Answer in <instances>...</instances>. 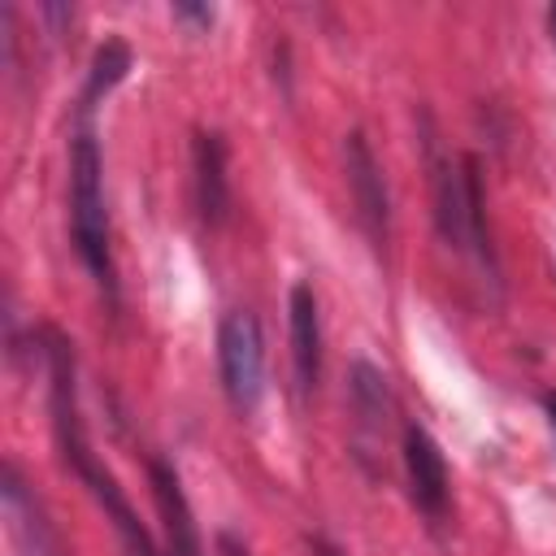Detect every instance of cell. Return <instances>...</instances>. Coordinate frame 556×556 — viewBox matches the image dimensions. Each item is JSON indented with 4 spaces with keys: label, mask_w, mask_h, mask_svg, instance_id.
<instances>
[{
    "label": "cell",
    "mask_w": 556,
    "mask_h": 556,
    "mask_svg": "<svg viewBox=\"0 0 556 556\" xmlns=\"http://www.w3.org/2000/svg\"><path fill=\"white\" fill-rule=\"evenodd\" d=\"M48 339V400H52V430H56V447H61V460L65 469L91 491V500L104 508V517L113 521L126 556H161L156 552V539L148 534V526L139 521V513L130 508L126 491L117 486V478L104 469V460L91 452L87 443V430H83V413H78V391H74V352L70 343L56 334V330H43Z\"/></svg>",
    "instance_id": "cell-1"
},
{
    "label": "cell",
    "mask_w": 556,
    "mask_h": 556,
    "mask_svg": "<svg viewBox=\"0 0 556 556\" xmlns=\"http://www.w3.org/2000/svg\"><path fill=\"white\" fill-rule=\"evenodd\" d=\"M70 235L100 295L117 304V269L109 252V208H104V161L91 126H83L70 143Z\"/></svg>",
    "instance_id": "cell-2"
},
{
    "label": "cell",
    "mask_w": 556,
    "mask_h": 556,
    "mask_svg": "<svg viewBox=\"0 0 556 556\" xmlns=\"http://www.w3.org/2000/svg\"><path fill=\"white\" fill-rule=\"evenodd\" d=\"M430 148V174H434V222L439 235L447 239V248L469 252L495 282V248H491V230H486V208H482V178H478V161L473 156H443L434 148V139H426Z\"/></svg>",
    "instance_id": "cell-3"
},
{
    "label": "cell",
    "mask_w": 556,
    "mask_h": 556,
    "mask_svg": "<svg viewBox=\"0 0 556 556\" xmlns=\"http://www.w3.org/2000/svg\"><path fill=\"white\" fill-rule=\"evenodd\" d=\"M217 374L235 413H252L265 387V343L248 308H230L217 326Z\"/></svg>",
    "instance_id": "cell-4"
},
{
    "label": "cell",
    "mask_w": 556,
    "mask_h": 556,
    "mask_svg": "<svg viewBox=\"0 0 556 556\" xmlns=\"http://www.w3.org/2000/svg\"><path fill=\"white\" fill-rule=\"evenodd\" d=\"M343 169H348V191H352V204H356V217L369 235V243L378 252H387V239H391V195H387V178H382V165L369 148V139L361 130H352L343 139Z\"/></svg>",
    "instance_id": "cell-5"
},
{
    "label": "cell",
    "mask_w": 556,
    "mask_h": 556,
    "mask_svg": "<svg viewBox=\"0 0 556 556\" xmlns=\"http://www.w3.org/2000/svg\"><path fill=\"white\" fill-rule=\"evenodd\" d=\"M404 473H408V495L417 504V513L426 521H443L447 517V504H452V478H447V460H443V447L434 443V434L417 421L404 426Z\"/></svg>",
    "instance_id": "cell-6"
},
{
    "label": "cell",
    "mask_w": 556,
    "mask_h": 556,
    "mask_svg": "<svg viewBox=\"0 0 556 556\" xmlns=\"http://www.w3.org/2000/svg\"><path fill=\"white\" fill-rule=\"evenodd\" d=\"M148 486H152V504H156V517L165 530V556H204L200 552V526L191 517L178 469L169 460L152 456L148 460Z\"/></svg>",
    "instance_id": "cell-7"
},
{
    "label": "cell",
    "mask_w": 556,
    "mask_h": 556,
    "mask_svg": "<svg viewBox=\"0 0 556 556\" xmlns=\"http://www.w3.org/2000/svg\"><path fill=\"white\" fill-rule=\"evenodd\" d=\"M287 326H291V361L300 391H317L321 382V313L308 282H295L287 295Z\"/></svg>",
    "instance_id": "cell-8"
},
{
    "label": "cell",
    "mask_w": 556,
    "mask_h": 556,
    "mask_svg": "<svg viewBox=\"0 0 556 556\" xmlns=\"http://www.w3.org/2000/svg\"><path fill=\"white\" fill-rule=\"evenodd\" d=\"M195 165V208L204 226H222L230 213V182H226V143L217 130H195L191 143Z\"/></svg>",
    "instance_id": "cell-9"
},
{
    "label": "cell",
    "mask_w": 556,
    "mask_h": 556,
    "mask_svg": "<svg viewBox=\"0 0 556 556\" xmlns=\"http://www.w3.org/2000/svg\"><path fill=\"white\" fill-rule=\"evenodd\" d=\"M130 70V52H126V43H117V39H109L96 56H91V74H87V91H83V109H91V100L96 96H104L109 87H117L122 83V74Z\"/></svg>",
    "instance_id": "cell-10"
},
{
    "label": "cell",
    "mask_w": 556,
    "mask_h": 556,
    "mask_svg": "<svg viewBox=\"0 0 556 556\" xmlns=\"http://www.w3.org/2000/svg\"><path fill=\"white\" fill-rule=\"evenodd\" d=\"M352 400H356V413L365 417V421H378L382 413H387V378L369 365V361H356L352 365Z\"/></svg>",
    "instance_id": "cell-11"
},
{
    "label": "cell",
    "mask_w": 556,
    "mask_h": 556,
    "mask_svg": "<svg viewBox=\"0 0 556 556\" xmlns=\"http://www.w3.org/2000/svg\"><path fill=\"white\" fill-rule=\"evenodd\" d=\"M174 13L178 17H191V22H204V26L213 22V9H195V4H174Z\"/></svg>",
    "instance_id": "cell-12"
},
{
    "label": "cell",
    "mask_w": 556,
    "mask_h": 556,
    "mask_svg": "<svg viewBox=\"0 0 556 556\" xmlns=\"http://www.w3.org/2000/svg\"><path fill=\"white\" fill-rule=\"evenodd\" d=\"M547 421H552V430H556V391L547 395Z\"/></svg>",
    "instance_id": "cell-13"
},
{
    "label": "cell",
    "mask_w": 556,
    "mask_h": 556,
    "mask_svg": "<svg viewBox=\"0 0 556 556\" xmlns=\"http://www.w3.org/2000/svg\"><path fill=\"white\" fill-rule=\"evenodd\" d=\"M552 35H556V9H552Z\"/></svg>",
    "instance_id": "cell-14"
}]
</instances>
